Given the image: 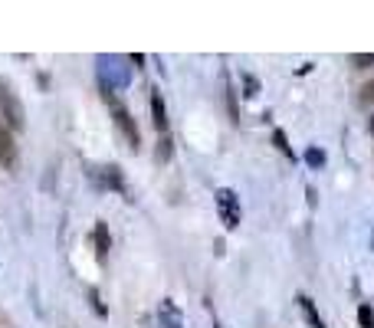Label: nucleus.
I'll list each match as a JSON object with an SVG mask.
<instances>
[{
	"label": "nucleus",
	"mask_w": 374,
	"mask_h": 328,
	"mask_svg": "<svg viewBox=\"0 0 374 328\" xmlns=\"http://www.w3.org/2000/svg\"><path fill=\"white\" fill-rule=\"evenodd\" d=\"M128 60L135 62V66H145V56H141V53H132V56H128Z\"/></svg>",
	"instance_id": "20"
},
{
	"label": "nucleus",
	"mask_w": 374,
	"mask_h": 328,
	"mask_svg": "<svg viewBox=\"0 0 374 328\" xmlns=\"http://www.w3.org/2000/svg\"><path fill=\"white\" fill-rule=\"evenodd\" d=\"M95 76H99L102 92H119V89H128V82H132L128 66H122V60H115V56H99L95 60Z\"/></svg>",
	"instance_id": "2"
},
{
	"label": "nucleus",
	"mask_w": 374,
	"mask_h": 328,
	"mask_svg": "<svg viewBox=\"0 0 374 328\" xmlns=\"http://www.w3.org/2000/svg\"><path fill=\"white\" fill-rule=\"evenodd\" d=\"M306 164H309V168H315V171H322L325 164H328V155H325L319 145H309L306 148Z\"/></svg>",
	"instance_id": "12"
},
{
	"label": "nucleus",
	"mask_w": 374,
	"mask_h": 328,
	"mask_svg": "<svg viewBox=\"0 0 374 328\" xmlns=\"http://www.w3.org/2000/svg\"><path fill=\"white\" fill-rule=\"evenodd\" d=\"M368 131H371V138H374V115L368 119Z\"/></svg>",
	"instance_id": "21"
},
{
	"label": "nucleus",
	"mask_w": 374,
	"mask_h": 328,
	"mask_svg": "<svg viewBox=\"0 0 374 328\" xmlns=\"http://www.w3.org/2000/svg\"><path fill=\"white\" fill-rule=\"evenodd\" d=\"M348 62L358 66V70H368V66H374V53H351Z\"/></svg>",
	"instance_id": "17"
},
{
	"label": "nucleus",
	"mask_w": 374,
	"mask_h": 328,
	"mask_svg": "<svg viewBox=\"0 0 374 328\" xmlns=\"http://www.w3.org/2000/svg\"><path fill=\"white\" fill-rule=\"evenodd\" d=\"M223 92H227V112H230V121L240 125V102H237V89L230 86V79H223Z\"/></svg>",
	"instance_id": "11"
},
{
	"label": "nucleus",
	"mask_w": 374,
	"mask_h": 328,
	"mask_svg": "<svg viewBox=\"0 0 374 328\" xmlns=\"http://www.w3.org/2000/svg\"><path fill=\"white\" fill-rule=\"evenodd\" d=\"M213 197H217V210H220L223 226H227V230H237L240 226V197L230 187H220Z\"/></svg>",
	"instance_id": "5"
},
{
	"label": "nucleus",
	"mask_w": 374,
	"mask_h": 328,
	"mask_svg": "<svg viewBox=\"0 0 374 328\" xmlns=\"http://www.w3.org/2000/svg\"><path fill=\"white\" fill-rule=\"evenodd\" d=\"M158 328H184L178 305L171 302V299H164V302H161V312H158Z\"/></svg>",
	"instance_id": "8"
},
{
	"label": "nucleus",
	"mask_w": 374,
	"mask_h": 328,
	"mask_svg": "<svg viewBox=\"0 0 374 328\" xmlns=\"http://www.w3.org/2000/svg\"><path fill=\"white\" fill-rule=\"evenodd\" d=\"M213 328H223V325H220V322H213Z\"/></svg>",
	"instance_id": "22"
},
{
	"label": "nucleus",
	"mask_w": 374,
	"mask_h": 328,
	"mask_svg": "<svg viewBox=\"0 0 374 328\" xmlns=\"http://www.w3.org/2000/svg\"><path fill=\"white\" fill-rule=\"evenodd\" d=\"M151 119H154V129L168 135V109H164V99L158 89H151Z\"/></svg>",
	"instance_id": "7"
},
{
	"label": "nucleus",
	"mask_w": 374,
	"mask_h": 328,
	"mask_svg": "<svg viewBox=\"0 0 374 328\" xmlns=\"http://www.w3.org/2000/svg\"><path fill=\"white\" fill-rule=\"evenodd\" d=\"M171 155H174V141H171V135H161V141H158V151H154V158L161 164L171 161Z\"/></svg>",
	"instance_id": "14"
},
{
	"label": "nucleus",
	"mask_w": 374,
	"mask_h": 328,
	"mask_svg": "<svg viewBox=\"0 0 374 328\" xmlns=\"http://www.w3.org/2000/svg\"><path fill=\"white\" fill-rule=\"evenodd\" d=\"M272 145L279 148V151L289 158V161H296V151L289 148V138H286V131H282V129H272Z\"/></svg>",
	"instance_id": "13"
},
{
	"label": "nucleus",
	"mask_w": 374,
	"mask_h": 328,
	"mask_svg": "<svg viewBox=\"0 0 374 328\" xmlns=\"http://www.w3.org/2000/svg\"><path fill=\"white\" fill-rule=\"evenodd\" d=\"M296 302H299V309H302V315H306V322H309V325H312V328H325L322 315H319V309H315V302L309 299V295H299Z\"/></svg>",
	"instance_id": "10"
},
{
	"label": "nucleus",
	"mask_w": 374,
	"mask_h": 328,
	"mask_svg": "<svg viewBox=\"0 0 374 328\" xmlns=\"http://www.w3.org/2000/svg\"><path fill=\"white\" fill-rule=\"evenodd\" d=\"M358 99H361V105H374V79L361 86V95H358Z\"/></svg>",
	"instance_id": "19"
},
{
	"label": "nucleus",
	"mask_w": 374,
	"mask_h": 328,
	"mask_svg": "<svg viewBox=\"0 0 374 328\" xmlns=\"http://www.w3.org/2000/svg\"><path fill=\"white\" fill-rule=\"evenodd\" d=\"M0 164L4 168L17 164V141H14V131L7 129V121H0Z\"/></svg>",
	"instance_id": "6"
},
{
	"label": "nucleus",
	"mask_w": 374,
	"mask_h": 328,
	"mask_svg": "<svg viewBox=\"0 0 374 328\" xmlns=\"http://www.w3.org/2000/svg\"><path fill=\"white\" fill-rule=\"evenodd\" d=\"M102 95H105V102H109V112H112V119H115V125H119V131L128 138V148H132V151H138V145H141V135H138V125H135V119H132V112H128L125 105H122L112 92H102Z\"/></svg>",
	"instance_id": "4"
},
{
	"label": "nucleus",
	"mask_w": 374,
	"mask_h": 328,
	"mask_svg": "<svg viewBox=\"0 0 374 328\" xmlns=\"http://www.w3.org/2000/svg\"><path fill=\"white\" fill-rule=\"evenodd\" d=\"M358 325H361V328H374V309L368 302L358 305Z\"/></svg>",
	"instance_id": "16"
},
{
	"label": "nucleus",
	"mask_w": 374,
	"mask_h": 328,
	"mask_svg": "<svg viewBox=\"0 0 374 328\" xmlns=\"http://www.w3.org/2000/svg\"><path fill=\"white\" fill-rule=\"evenodd\" d=\"M85 295H89V302H92V309H95V312H99V315L105 319V315H109V309H105V302L99 299V289H92V285H89V289H85Z\"/></svg>",
	"instance_id": "18"
},
{
	"label": "nucleus",
	"mask_w": 374,
	"mask_h": 328,
	"mask_svg": "<svg viewBox=\"0 0 374 328\" xmlns=\"http://www.w3.org/2000/svg\"><path fill=\"white\" fill-rule=\"evenodd\" d=\"M109 250H112L109 224H105V220H99V224H95V256H99V263H105V259H109Z\"/></svg>",
	"instance_id": "9"
},
{
	"label": "nucleus",
	"mask_w": 374,
	"mask_h": 328,
	"mask_svg": "<svg viewBox=\"0 0 374 328\" xmlns=\"http://www.w3.org/2000/svg\"><path fill=\"white\" fill-rule=\"evenodd\" d=\"M85 177L95 184L99 190H115V194H125V174H122L119 164H85Z\"/></svg>",
	"instance_id": "3"
},
{
	"label": "nucleus",
	"mask_w": 374,
	"mask_h": 328,
	"mask_svg": "<svg viewBox=\"0 0 374 328\" xmlns=\"http://www.w3.org/2000/svg\"><path fill=\"white\" fill-rule=\"evenodd\" d=\"M243 95H247V99H256V95H260V79H256L253 72H243Z\"/></svg>",
	"instance_id": "15"
},
{
	"label": "nucleus",
	"mask_w": 374,
	"mask_h": 328,
	"mask_svg": "<svg viewBox=\"0 0 374 328\" xmlns=\"http://www.w3.org/2000/svg\"><path fill=\"white\" fill-rule=\"evenodd\" d=\"M0 115L7 119L10 131H23L26 129V109H23V102H20L14 82L4 79V76H0Z\"/></svg>",
	"instance_id": "1"
}]
</instances>
